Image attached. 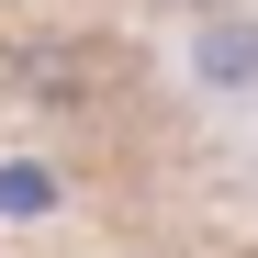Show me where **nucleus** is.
Instances as JSON below:
<instances>
[{"mask_svg":"<svg viewBox=\"0 0 258 258\" xmlns=\"http://www.w3.org/2000/svg\"><path fill=\"white\" fill-rule=\"evenodd\" d=\"M202 68H213V79H247V68H258V34H213Z\"/></svg>","mask_w":258,"mask_h":258,"instance_id":"nucleus-1","label":"nucleus"}]
</instances>
